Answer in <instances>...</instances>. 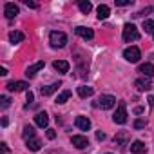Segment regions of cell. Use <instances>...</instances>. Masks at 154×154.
<instances>
[{"label": "cell", "instance_id": "27", "mask_svg": "<svg viewBox=\"0 0 154 154\" xmlns=\"http://www.w3.org/2000/svg\"><path fill=\"white\" fill-rule=\"evenodd\" d=\"M11 105V100L8 98V96H0V107H2V109H8Z\"/></svg>", "mask_w": 154, "mask_h": 154}, {"label": "cell", "instance_id": "14", "mask_svg": "<svg viewBox=\"0 0 154 154\" xmlns=\"http://www.w3.org/2000/svg\"><path fill=\"white\" fill-rule=\"evenodd\" d=\"M134 85L138 87V91H149L152 85H150V80L147 78V76H143V78H138L136 82H134Z\"/></svg>", "mask_w": 154, "mask_h": 154}, {"label": "cell", "instance_id": "28", "mask_svg": "<svg viewBox=\"0 0 154 154\" xmlns=\"http://www.w3.org/2000/svg\"><path fill=\"white\" fill-rule=\"evenodd\" d=\"M145 125H147V120H143V118H138L134 122V129H145Z\"/></svg>", "mask_w": 154, "mask_h": 154}, {"label": "cell", "instance_id": "26", "mask_svg": "<svg viewBox=\"0 0 154 154\" xmlns=\"http://www.w3.org/2000/svg\"><path fill=\"white\" fill-rule=\"evenodd\" d=\"M143 29H145V33L154 35V20H143Z\"/></svg>", "mask_w": 154, "mask_h": 154}, {"label": "cell", "instance_id": "29", "mask_svg": "<svg viewBox=\"0 0 154 154\" xmlns=\"http://www.w3.org/2000/svg\"><path fill=\"white\" fill-rule=\"evenodd\" d=\"M131 4H132V0H116V6H120V8H125Z\"/></svg>", "mask_w": 154, "mask_h": 154}, {"label": "cell", "instance_id": "1", "mask_svg": "<svg viewBox=\"0 0 154 154\" xmlns=\"http://www.w3.org/2000/svg\"><path fill=\"white\" fill-rule=\"evenodd\" d=\"M49 42H51V45L54 49H60V47H63L67 44V35L62 33V31H53L49 35Z\"/></svg>", "mask_w": 154, "mask_h": 154}, {"label": "cell", "instance_id": "13", "mask_svg": "<svg viewBox=\"0 0 154 154\" xmlns=\"http://www.w3.org/2000/svg\"><path fill=\"white\" fill-rule=\"evenodd\" d=\"M131 152H132V154H143V152H147V147H145L143 141L136 140V141L131 143Z\"/></svg>", "mask_w": 154, "mask_h": 154}, {"label": "cell", "instance_id": "20", "mask_svg": "<svg viewBox=\"0 0 154 154\" xmlns=\"http://www.w3.org/2000/svg\"><path fill=\"white\" fill-rule=\"evenodd\" d=\"M93 93H94V89L89 87V85H80L78 87V96L80 98H89V96H93Z\"/></svg>", "mask_w": 154, "mask_h": 154}, {"label": "cell", "instance_id": "4", "mask_svg": "<svg viewBox=\"0 0 154 154\" xmlns=\"http://www.w3.org/2000/svg\"><path fill=\"white\" fill-rule=\"evenodd\" d=\"M123 58H125L127 62H131V63H136V62L141 58V53H140V49H138V47L131 45V47H127V49L123 51Z\"/></svg>", "mask_w": 154, "mask_h": 154}, {"label": "cell", "instance_id": "16", "mask_svg": "<svg viewBox=\"0 0 154 154\" xmlns=\"http://www.w3.org/2000/svg\"><path fill=\"white\" fill-rule=\"evenodd\" d=\"M26 145H27V149L31 150V152H36V150H40L42 149V141L35 136V138H31V140H27L26 141Z\"/></svg>", "mask_w": 154, "mask_h": 154}, {"label": "cell", "instance_id": "30", "mask_svg": "<svg viewBox=\"0 0 154 154\" xmlns=\"http://www.w3.org/2000/svg\"><path fill=\"white\" fill-rule=\"evenodd\" d=\"M47 138H49V140L56 138V132H54V129H47Z\"/></svg>", "mask_w": 154, "mask_h": 154}, {"label": "cell", "instance_id": "23", "mask_svg": "<svg viewBox=\"0 0 154 154\" xmlns=\"http://www.w3.org/2000/svg\"><path fill=\"white\" fill-rule=\"evenodd\" d=\"M78 8H80V11H82L84 15H87V13L93 9V4L87 2V0H80V2H78Z\"/></svg>", "mask_w": 154, "mask_h": 154}, {"label": "cell", "instance_id": "11", "mask_svg": "<svg viewBox=\"0 0 154 154\" xmlns=\"http://www.w3.org/2000/svg\"><path fill=\"white\" fill-rule=\"evenodd\" d=\"M53 67H54V71H58L60 74H65V72H69V62H65V60H56L54 63H53Z\"/></svg>", "mask_w": 154, "mask_h": 154}, {"label": "cell", "instance_id": "38", "mask_svg": "<svg viewBox=\"0 0 154 154\" xmlns=\"http://www.w3.org/2000/svg\"><path fill=\"white\" fill-rule=\"evenodd\" d=\"M109 154H111V152H109Z\"/></svg>", "mask_w": 154, "mask_h": 154}, {"label": "cell", "instance_id": "31", "mask_svg": "<svg viewBox=\"0 0 154 154\" xmlns=\"http://www.w3.org/2000/svg\"><path fill=\"white\" fill-rule=\"evenodd\" d=\"M33 100H35V94H33V93H31V91H27V102H29V103H31V102H33ZM29 103H27V105H26V107H29Z\"/></svg>", "mask_w": 154, "mask_h": 154}, {"label": "cell", "instance_id": "21", "mask_svg": "<svg viewBox=\"0 0 154 154\" xmlns=\"http://www.w3.org/2000/svg\"><path fill=\"white\" fill-rule=\"evenodd\" d=\"M129 132L127 131H122V132H118L116 136H114V143H118V145H125L127 141H129Z\"/></svg>", "mask_w": 154, "mask_h": 154}, {"label": "cell", "instance_id": "17", "mask_svg": "<svg viewBox=\"0 0 154 154\" xmlns=\"http://www.w3.org/2000/svg\"><path fill=\"white\" fill-rule=\"evenodd\" d=\"M140 72L143 76H147V78H152V76H154V63H143V65H140Z\"/></svg>", "mask_w": 154, "mask_h": 154}, {"label": "cell", "instance_id": "25", "mask_svg": "<svg viewBox=\"0 0 154 154\" xmlns=\"http://www.w3.org/2000/svg\"><path fill=\"white\" fill-rule=\"evenodd\" d=\"M69 98H71V91H67V89H65V91H62V93L58 94V98H56V103H65Z\"/></svg>", "mask_w": 154, "mask_h": 154}, {"label": "cell", "instance_id": "32", "mask_svg": "<svg viewBox=\"0 0 154 154\" xmlns=\"http://www.w3.org/2000/svg\"><path fill=\"white\" fill-rule=\"evenodd\" d=\"M26 6H27V8H31V9H36V8H38V4H35V2H29V0H26Z\"/></svg>", "mask_w": 154, "mask_h": 154}, {"label": "cell", "instance_id": "6", "mask_svg": "<svg viewBox=\"0 0 154 154\" xmlns=\"http://www.w3.org/2000/svg\"><path fill=\"white\" fill-rule=\"evenodd\" d=\"M4 15H6L8 20H13V18L18 15V6L13 4V2H8V4L4 6Z\"/></svg>", "mask_w": 154, "mask_h": 154}, {"label": "cell", "instance_id": "3", "mask_svg": "<svg viewBox=\"0 0 154 154\" xmlns=\"http://www.w3.org/2000/svg\"><path fill=\"white\" fill-rule=\"evenodd\" d=\"M112 122H114V123H120V125H123V123L127 122V107H125L123 102L118 103V109H116V112L112 114Z\"/></svg>", "mask_w": 154, "mask_h": 154}, {"label": "cell", "instance_id": "2", "mask_svg": "<svg viewBox=\"0 0 154 154\" xmlns=\"http://www.w3.org/2000/svg\"><path fill=\"white\" fill-rule=\"evenodd\" d=\"M140 38V31L134 24H125L123 26V40L125 42H134Z\"/></svg>", "mask_w": 154, "mask_h": 154}, {"label": "cell", "instance_id": "19", "mask_svg": "<svg viewBox=\"0 0 154 154\" xmlns=\"http://www.w3.org/2000/svg\"><path fill=\"white\" fill-rule=\"evenodd\" d=\"M24 38H26V35H24L22 31H13V33H9V42H11V44H20V42H24Z\"/></svg>", "mask_w": 154, "mask_h": 154}, {"label": "cell", "instance_id": "24", "mask_svg": "<svg viewBox=\"0 0 154 154\" xmlns=\"http://www.w3.org/2000/svg\"><path fill=\"white\" fill-rule=\"evenodd\" d=\"M22 136H24V140H26V141H27V140H31V138H35V129H33L31 125H26V127H24Z\"/></svg>", "mask_w": 154, "mask_h": 154}, {"label": "cell", "instance_id": "18", "mask_svg": "<svg viewBox=\"0 0 154 154\" xmlns=\"http://www.w3.org/2000/svg\"><path fill=\"white\" fill-rule=\"evenodd\" d=\"M58 87H62V84H51V85L42 87V89H40V93H42V96H49V94L56 93V91H58Z\"/></svg>", "mask_w": 154, "mask_h": 154}, {"label": "cell", "instance_id": "9", "mask_svg": "<svg viewBox=\"0 0 154 154\" xmlns=\"http://www.w3.org/2000/svg\"><path fill=\"white\" fill-rule=\"evenodd\" d=\"M71 141H72V145H74L76 149H85V147L89 145V140H87L85 136H82V134L72 136V138H71Z\"/></svg>", "mask_w": 154, "mask_h": 154}, {"label": "cell", "instance_id": "10", "mask_svg": "<svg viewBox=\"0 0 154 154\" xmlns=\"http://www.w3.org/2000/svg\"><path fill=\"white\" fill-rule=\"evenodd\" d=\"M44 65H45V63H44L42 60L36 62V63H33V65H29V67L26 69V76H27V78H33V76H35L40 69H44Z\"/></svg>", "mask_w": 154, "mask_h": 154}, {"label": "cell", "instance_id": "8", "mask_svg": "<svg viewBox=\"0 0 154 154\" xmlns=\"http://www.w3.org/2000/svg\"><path fill=\"white\" fill-rule=\"evenodd\" d=\"M74 125L78 127L80 131H89V129H91V120H89L87 116H76Z\"/></svg>", "mask_w": 154, "mask_h": 154}, {"label": "cell", "instance_id": "5", "mask_svg": "<svg viewBox=\"0 0 154 154\" xmlns=\"http://www.w3.org/2000/svg\"><path fill=\"white\" fill-rule=\"evenodd\" d=\"M100 109H103V111H107V109H112L114 105H116V98L114 96H111V94H103V96H100L98 98V103H96Z\"/></svg>", "mask_w": 154, "mask_h": 154}, {"label": "cell", "instance_id": "33", "mask_svg": "<svg viewBox=\"0 0 154 154\" xmlns=\"http://www.w3.org/2000/svg\"><path fill=\"white\" fill-rule=\"evenodd\" d=\"M96 140H100V141H103V140H105V134H103L102 131H98V132H96Z\"/></svg>", "mask_w": 154, "mask_h": 154}, {"label": "cell", "instance_id": "15", "mask_svg": "<svg viewBox=\"0 0 154 154\" xmlns=\"http://www.w3.org/2000/svg\"><path fill=\"white\" fill-rule=\"evenodd\" d=\"M35 123L38 125V127H47L49 125V116H47V112H38L36 116H35Z\"/></svg>", "mask_w": 154, "mask_h": 154}, {"label": "cell", "instance_id": "7", "mask_svg": "<svg viewBox=\"0 0 154 154\" xmlns=\"http://www.w3.org/2000/svg\"><path fill=\"white\" fill-rule=\"evenodd\" d=\"M74 33L78 35V36H82L84 40H93V36H94V31L89 29V27H84V26H78V27L74 29Z\"/></svg>", "mask_w": 154, "mask_h": 154}, {"label": "cell", "instance_id": "36", "mask_svg": "<svg viewBox=\"0 0 154 154\" xmlns=\"http://www.w3.org/2000/svg\"><path fill=\"white\" fill-rule=\"evenodd\" d=\"M8 74V69L6 67H0V76H6Z\"/></svg>", "mask_w": 154, "mask_h": 154}, {"label": "cell", "instance_id": "35", "mask_svg": "<svg viewBox=\"0 0 154 154\" xmlns=\"http://www.w3.org/2000/svg\"><path fill=\"white\" fill-rule=\"evenodd\" d=\"M147 102H149V105H150V107H154V96H149V98H147Z\"/></svg>", "mask_w": 154, "mask_h": 154}, {"label": "cell", "instance_id": "22", "mask_svg": "<svg viewBox=\"0 0 154 154\" xmlns=\"http://www.w3.org/2000/svg\"><path fill=\"white\" fill-rule=\"evenodd\" d=\"M109 13H111V9H109V6H105V4H102V6H98V18H100V20H105V18L109 17Z\"/></svg>", "mask_w": 154, "mask_h": 154}, {"label": "cell", "instance_id": "37", "mask_svg": "<svg viewBox=\"0 0 154 154\" xmlns=\"http://www.w3.org/2000/svg\"><path fill=\"white\" fill-rule=\"evenodd\" d=\"M134 112H136V114H141V112H143V109H141V107H136V109H134Z\"/></svg>", "mask_w": 154, "mask_h": 154}, {"label": "cell", "instance_id": "34", "mask_svg": "<svg viewBox=\"0 0 154 154\" xmlns=\"http://www.w3.org/2000/svg\"><path fill=\"white\" fill-rule=\"evenodd\" d=\"M0 145H2V154H6L9 149H8V143H0Z\"/></svg>", "mask_w": 154, "mask_h": 154}, {"label": "cell", "instance_id": "12", "mask_svg": "<svg viewBox=\"0 0 154 154\" xmlns=\"http://www.w3.org/2000/svg\"><path fill=\"white\" fill-rule=\"evenodd\" d=\"M8 91H11V93H20V91H24L26 87H29L26 82H9L8 85Z\"/></svg>", "mask_w": 154, "mask_h": 154}]
</instances>
